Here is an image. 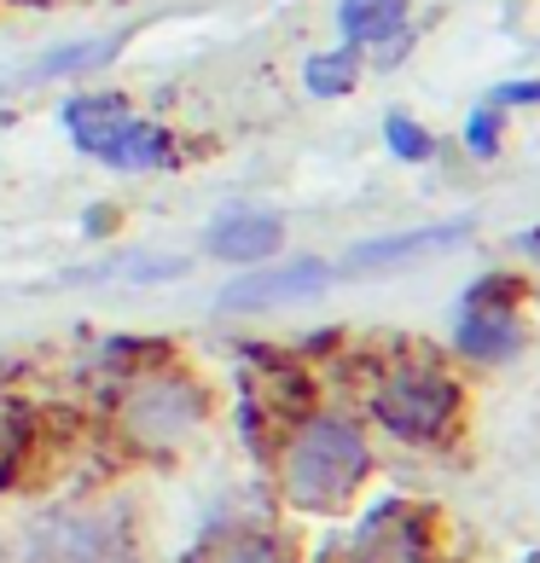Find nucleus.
Here are the masks:
<instances>
[{
	"label": "nucleus",
	"mask_w": 540,
	"mask_h": 563,
	"mask_svg": "<svg viewBox=\"0 0 540 563\" xmlns=\"http://www.w3.org/2000/svg\"><path fill=\"white\" fill-rule=\"evenodd\" d=\"M338 279V267L320 256H297V262H274V267H251L221 290L227 314H262V308H285V302H308Z\"/></svg>",
	"instance_id": "5"
},
{
	"label": "nucleus",
	"mask_w": 540,
	"mask_h": 563,
	"mask_svg": "<svg viewBox=\"0 0 540 563\" xmlns=\"http://www.w3.org/2000/svg\"><path fill=\"white\" fill-rule=\"evenodd\" d=\"M192 563H297V558H290V552H285V540H274L267 529L239 523V529L203 534V547L192 552Z\"/></svg>",
	"instance_id": "12"
},
{
	"label": "nucleus",
	"mask_w": 540,
	"mask_h": 563,
	"mask_svg": "<svg viewBox=\"0 0 540 563\" xmlns=\"http://www.w3.org/2000/svg\"><path fill=\"white\" fill-rule=\"evenodd\" d=\"M436 517L425 506H407V499H384L366 523L349 534L343 563H436Z\"/></svg>",
	"instance_id": "4"
},
{
	"label": "nucleus",
	"mask_w": 540,
	"mask_h": 563,
	"mask_svg": "<svg viewBox=\"0 0 540 563\" xmlns=\"http://www.w3.org/2000/svg\"><path fill=\"white\" fill-rule=\"evenodd\" d=\"M460 401H465L460 378L448 366H436L430 354H401L372 384V419L401 442H442L460 424Z\"/></svg>",
	"instance_id": "3"
},
{
	"label": "nucleus",
	"mask_w": 540,
	"mask_h": 563,
	"mask_svg": "<svg viewBox=\"0 0 540 563\" xmlns=\"http://www.w3.org/2000/svg\"><path fill=\"white\" fill-rule=\"evenodd\" d=\"M106 163L111 169H157V163H169V134L157 129V122H129V129H122L111 145H106Z\"/></svg>",
	"instance_id": "14"
},
{
	"label": "nucleus",
	"mask_w": 540,
	"mask_h": 563,
	"mask_svg": "<svg viewBox=\"0 0 540 563\" xmlns=\"http://www.w3.org/2000/svg\"><path fill=\"white\" fill-rule=\"evenodd\" d=\"M210 419V395L198 378L169 366V354L134 366L117 395V430L140 453H175L192 442V430Z\"/></svg>",
	"instance_id": "2"
},
{
	"label": "nucleus",
	"mask_w": 540,
	"mask_h": 563,
	"mask_svg": "<svg viewBox=\"0 0 540 563\" xmlns=\"http://www.w3.org/2000/svg\"><path fill=\"white\" fill-rule=\"evenodd\" d=\"M30 435H35L30 407L12 401V395H0V488L18 483V471H24V453H30Z\"/></svg>",
	"instance_id": "15"
},
{
	"label": "nucleus",
	"mask_w": 540,
	"mask_h": 563,
	"mask_svg": "<svg viewBox=\"0 0 540 563\" xmlns=\"http://www.w3.org/2000/svg\"><path fill=\"white\" fill-rule=\"evenodd\" d=\"M24 7H53V0H24Z\"/></svg>",
	"instance_id": "22"
},
{
	"label": "nucleus",
	"mask_w": 540,
	"mask_h": 563,
	"mask_svg": "<svg viewBox=\"0 0 540 563\" xmlns=\"http://www.w3.org/2000/svg\"><path fill=\"white\" fill-rule=\"evenodd\" d=\"M384 145H389V157H401V163H430V152H436L430 129H419L407 111H389L384 117Z\"/></svg>",
	"instance_id": "18"
},
{
	"label": "nucleus",
	"mask_w": 540,
	"mask_h": 563,
	"mask_svg": "<svg viewBox=\"0 0 540 563\" xmlns=\"http://www.w3.org/2000/svg\"><path fill=\"white\" fill-rule=\"evenodd\" d=\"M35 563H129V534L106 511H70L35 534Z\"/></svg>",
	"instance_id": "6"
},
{
	"label": "nucleus",
	"mask_w": 540,
	"mask_h": 563,
	"mask_svg": "<svg viewBox=\"0 0 540 563\" xmlns=\"http://www.w3.org/2000/svg\"><path fill=\"white\" fill-rule=\"evenodd\" d=\"M465 152L471 157H500V106H476L465 122Z\"/></svg>",
	"instance_id": "19"
},
{
	"label": "nucleus",
	"mask_w": 540,
	"mask_h": 563,
	"mask_svg": "<svg viewBox=\"0 0 540 563\" xmlns=\"http://www.w3.org/2000/svg\"><path fill=\"white\" fill-rule=\"evenodd\" d=\"M122 41H76V47H58L35 65V81H53V76H76V70H93L106 65V58H117Z\"/></svg>",
	"instance_id": "17"
},
{
	"label": "nucleus",
	"mask_w": 540,
	"mask_h": 563,
	"mask_svg": "<svg viewBox=\"0 0 540 563\" xmlns=\"http://www.w3.org/2000/svg\"><path fill=\"white\" fill-rule=\"evenodd\" d=\"M256 366H262V378L244 389V442H251V435H262L267 419L285 424V430L302 424V419H308V401H315V384H308L297 366L274 361V354H256Z\"/></svg>",
	"instance_id": "7"
},
{
	"label": "nucleus",
	"mask_w": 540,
	"mask_h": 563,
	"mask_svg": "<svg viewBox=\"0 0 540 563\" xmlns=\"http://www.w3.org/2000/svg\"><path fill=\"white\" fill-rule=\"evenodd\" d=\"M460 349L471 354V361L483 366H506L517 349H524V320H517V308H494V302H465L460 314Z\"/></svg>",
	"instance_id": "10"
},
{
	"label": "nucleus",
	"mask_w": 540,
	"mask_h": 563,
	"mask_svg": "<svg viewBox=\"0 0 540 563\" xmlns=\"http://www.w3.org/2000/svg\"><path fill=\"white\" fill-rule=\"evenodd\" d=\"M285 244V216L279 210H262V203H227V210L210 221L203 233V250L221 262H239V267H262L274 250Z\"/></svg>",
	"instance_id": "8"
},
{
	"label": "nucleus",
	"mask_w": 540,
	"mask_h": 563,
	"mask_svg": "<svg viewBox=\"0 0 540 563\" xmlns=\"http://www.w3.org/2000/svg\"><path fill=\"white\" fill-rule=\"evenodd\" d=\"M488 106H540V81H506V88H494Z\"/></svg>",
	"instance_id": "21"
},
{
	"label": "nucleus",
	"mask_w": 540,
	"mask_h": 563,
	"mask_svg": "<svg viewBox=\"0 0 540 563\" xmlns=\"http://www.w3.org/2000/svg\"><path fill=\"white\" fill-rule=\"evenodd\" d=\"M338 30L349 47H384L407 30V0H343Z\"/></svg>",
	"instance_id": "13"
},
{
	"label": "nucleus",
	"mask_w": 540,
	"mask_h": 563,
	"mask_svg": "<svg viewBox=\"0 0 540 563\" xmlns=\"http://www.w3.org/2000/svg\"><path fill=\"white\" fill-rule=\"evenodd\" d=\"M471 239V221H436V227H412V233H389V239H366L343 256V274H384V267H407L430 256V250H453Z\"/></svg>",
	"instance_id": "9"
},
{
	"label": "nucleus",
	"mask_w": 540,
	"mask_h": 563,
	"mask_svg": "<svg viewBox=\"0 0 540 563\" xmlns=\"http://www.w3.org/2000/svg\"><path fill=\"white\" fill-rule=\"evenodd\" d=\"M129 106H122L117 93H76V99H65V129H70V140L81 145L88 157H106V145L129 129Z\"/></svg>",
	"instance_id": "11"
},
{
	"label": "nucleus",
	"mask_w": 540,
	"mask_h": 563,
	"mask_svg": "<svg viewBox=\"0 0 540 563\" xmlns=\"http://www.w3.org/2000/svg\"><path fill=\"white\" fill-rule=\"evenodd\" d=\"M355 76H361V58L349 47L315 53V58H308V70H302V81H308V93H315V99H343L349 88H355Z\"/></svg>",
	"instance_id": "16"
},
{
	"label": "nucleus",
	"mask_w": 540,
	"mask_h": 563,
	"mask_svg": "<svg viewBox=\"0 0 540 563\" xmlns=\"http://www.w3.org/2000/svg\"><path fill=\"white\" fill-rule=\"evenodd\" d=\"M529 297V285L517 279V274H483L471 290H465V302H494V308H517Z\"/></svg>",
	"instance_id": "20"
},
{
	"label": "nucleus",
	"mask_w": 540,
	"mask_h": 563,
	"mask_svg": "<svg viewBox=\"0 0 540 563\" xmlns=\"http://www.w3.org/2000/svg\"><path fill=\"white\" fill-rule=\"evenodd\" d=\"M372 471L366 435L343 412H308L285 430L279 448V494L297 511H343Z\"/></svg>",
	"instance_id": "1"
}]
</instances>
